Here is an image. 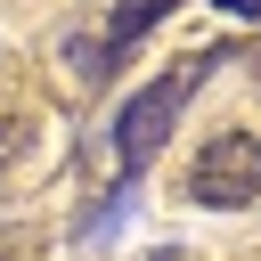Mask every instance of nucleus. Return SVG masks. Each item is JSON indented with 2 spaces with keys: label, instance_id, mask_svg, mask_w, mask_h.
Masks as SVG:
<instances>
[{
  "label": "nucleus",
  "instance_id": "1",
  "mask_svg": "<svg viewBox=\"0 0 261 261\" xmlns=\"http://www.w3.org/2000/svg\"><path fill=\"white\" fill-rule=\"evenodd\" d=\"M212 65H220V49H196V57H179L171 73H155V82H147V90H139V98H130L122 114H114V155H122L130 171H139V163H147V155H155V147L171 139V122H179L188 90H196V82H204Z\"/></svg>",
  "mask_w": 261,
  "mask_h": 261
},
{
  "label": "nucleus",
  "instance_id": "2",
  "mask_svg": "<svg viewBox=\"0 0 261 261\" xmlns=\"http://www.w3.org/2000/svg\"><path fill=\"white\" fill-rule=\"evenodd\" d=\"M188 196L212 204V212L253 204V196H261V139H253V130H212V139L196 147V163H188Z\"/></svg>",
  "mask_w": 261,
  "mask_h": 261
},
{
  "label": "nucleus",
  "instance_id": "3",
  "mask_svg": "<svg viewBox=\"0 0 261 261\" xmlns=\"http://www.w3.org/2000/svg\"><path fill=\"white\" fill-rule=\"evenodd\" d=\"M171 8H179V0H114V16H106V49L122 57V49H130L139 33H155Z\"/></svg>",
  "mask_w": 261,
  "mask_h": 261
},
{
  "label": "nucleus",
  "instance_id": "4",
  "mask_svg": "<svg viewBox=\"0 0 261 261\" xmlns=\"http://www.w3.org/2000/svg\"><path fill=\"white\" fill-rule=\"evenodd\" d=\"M65 57H73V73H82V82H106V65H114V49H106V41H90V33H73V41H65Z\"/></svg>",
  "mask_w": 261,
  "mask_h": 261
},
{
  "label": "nucleus",
  "instance_id": "5",
  "mask_svg": "<svg viewBox=\"0 0 261 261\" xmlns=\"http://www.w3.org/2000/svg\"><path fill=\"white\" fill-rule=\"evenodd\" d=\"M220 8H228V16H253V24H261V0H220Z\"/></svg>",
  "mask_w": 261,
  "mask_h": 261
}]
</instances>
